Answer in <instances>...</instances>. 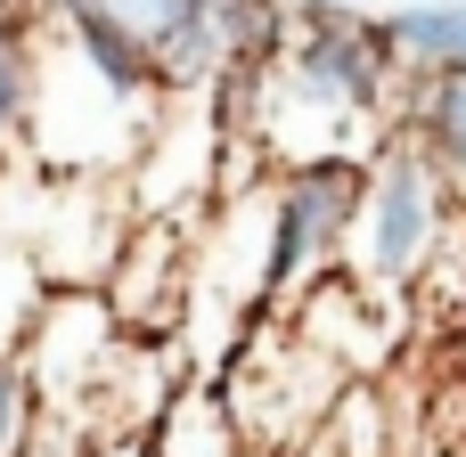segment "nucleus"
I'll use <instances>...</instances> for the list:
<instances>
[{"mask_svg": "<svg viewBox=\"0 0 466 457\" xmlns=\"http://www.w3.org/2000/svg\"><path fill=\"white\" fill-rule=\"evenodd\" d=\"M41 90V0H0V164L25 155Z\"/></svg>", "mask_w": 466, "mask_h": 457, "instance_id": "8", "label": "nucleus"}, {"mask_svg": "<svg viewBox=\"0 0 466 457\" xmlns=\"http://www.w3.org/2000/svg\"><path fill=\"white\" fill-rule=\"evenodd\" d=\"M369 164H303L262 188V311H295L319 278L344 270Z\"/></svg>", "mask_w": 466, "mask_h": 457, "instance_id": "2", "label": "nucleus"}, {"mask_svg": "<svg viewBox=\"0 0 466 457\" xmlns=\"http://www.w3.org/2000/svg\"><path fill=\"white\" fill-rule=\"evenodd\" d=\"M393 139H410L451 188L466 180V74H410L393 106Z\"/></svg>", "mask_w": 466, "mask_h": 457, "instance_id": "6", "label": "nucleus"}, {"mask_svg": "<svg viewBox=\"0 0 466 457\" xmlns=\"http://www.w3.org/2000/svg\"><path fill=\"white\" fill-rule=\"evenodd\" d=\"M90 457H156L147 442H90Z\"/></svg>", "mask_w": 466, "mask_h": 457, "instance_id": "12", "label": "nucleus"}, {"mask_svg": "<svg viewBox=\"0 0 466 457\" xmlns=\"http://www.w3.org/2000/svg\"><path fill=\"white\" fill-rule=\"evenodd\" d=\"M377 25L401 74H466V0H393Z\"/></svg>", "mask_w": 466, "mask_h": 457, "instance_id": "7", "label": "nucleus"}, {"mask_svg": "<svg viewBox=\"0 0 466 457\" xmlns=\"http://www.w3.org/2000/svg\"><path fill=\"white\" fill-rule=\"evenodd\" d=\"M188 286H197V229L188 221H139L115 278L98 286L106 311L123 319V335L139 343H180L188 327Z\"/></svg>", "mask_w": 466, "mask_h": 457, "instance_id": "5", "label": "nucleus"}, {"mask_svg": "<svg viewBox=\"0 0 466 457\" xmlns=\"http://www.w3.org/2000/svg\"><path fill=\"white\" fill-rule=\"evenodd\" d=\"M328 8H369V0H328Z\"/></svg>", "mask_w": 466, "mask_h": 457, "instance_id": "13", "label": "nucleus"}, {"mask_svg": "<svg viewBox=\"0 0 466 457\" xmlns=\"http://www.w3.org/2000/svg\"><path fill=\"white\" fill-rule=\"evenodd\" d=\"M287 82H303L319 106L352 114L360 131L393 139V106H401V65L385 49L377 8H328V0H287V41L270 57Z\"/></svg>", "mask_w": 466, "mask_h": 457, "instance_id": "1", "label": "nucleus"}, {"mask_svg": "<svg viewBox=\"0 0 466 457\" xmlns=\"http://www.w3.org/2000/svg\"><path fill=\"white\" fill-rule=\"evenodd\" d=\"M147 450L156 457H254L246 433H238V417H229V392L205 384V376H188V384L172 392V409L156 417Z\"/></svg>", "mask_w": 466, "mask_h": 457, "instance_id": "9", "label": "nucleus"}, {"mask_svg": "<svg viewBox=\"0 0 466 457\" xmlns=\"http://www.w3.org/2000/svg\"><path fill=\"white\" fill-rule=\"evenodd\" d=\"M49 433V401L25 368V352H0V457H25Z\"/></svg>", "mask_w": 466, "mask_h": 457, "instance_id": "10", "label": "nucleus"}, {"mask_svg": "<svg viewBox=\"0 0 466 457\" xmlns=\"http://www.w3.org/2000/svg\"><path fill=\"white\" fill-rule=\"evenodd\" d=\"M25 457H90V433H82V425H66V417H49V433H41Z\"/></svg>", "mask_w": 466, "mask_h": 457, "instance_id": "11", "label": "nucleus"}, {"mask_svg": "<svg viewBox=\"0 0 466 457\" xmlns=\"http://www.w3.org/2000/svg\"><path fill=\"white\" fill-rule=\"evenodd\" d=\"M123 343H131V335H123V319L106 311V294H90V286H57V294H41V311H33V327H25L16 352H25V368H33L49 417L82 425V417L98 409V392H106Z\"/></svg>", "mask_w": 466, "mask_h": 457, "instance_id": "4", "label": "nucleus"}, {"mask_svg": "<svg viewBox=\"0 0 466 457\" xmlns=\"http://www.w3.org/2000/svg\"><path fill=\"white\" fill-rule=\"evenodd\" d=\"M442 213H451V180L410 147V139H385L369 155V196H360V221H352V245H344V270L369 286V294H410L434 253H442Z\"/></svg>", "mask_w": 466, "mask_h": 457, "instance_id": "3", "label": "nucleus"}]
</instances>
